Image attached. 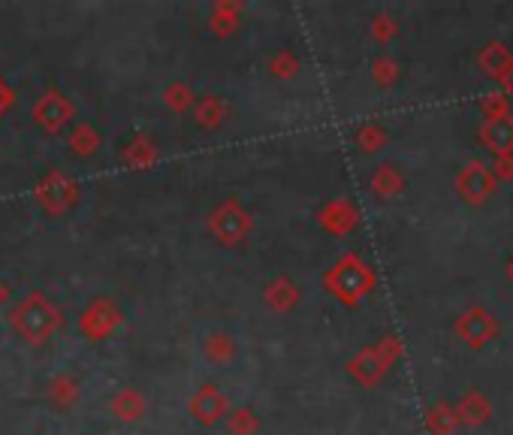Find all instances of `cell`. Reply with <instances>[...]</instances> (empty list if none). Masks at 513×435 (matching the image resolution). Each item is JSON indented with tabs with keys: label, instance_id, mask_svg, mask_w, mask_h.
Instances as JSON below:
<instances>
[{
	"label": "cell",
	"instance_id": "cell-1",
	"mask_svg": "<svg viewBox=\"0 0 513 435\" xmlns=\"http://www.w3.org/2000/svg\"><path fill=\"white\" fill-rule=\"evenodd\" d=\"M10 321H13V327H16V333H19L22 339H28V342H43V339H49V336L55 333V327H58V309H55L43 294H31V297H25V300L13 309Z\"/></svg>",
	"mask_w": 513,
	"mask_h": 435
},
{
	"label": "cell",
	"instance_id": "cell-2",
	"mask_svg": "<svg viewBox=\"0 0 513 435\" xmlns=\"http://www.w3.org/2000/svg\"><path fill=\"white\" fill-rule=\"evenodd\" d=\"M200 354L209 366L215 369H230L236 360H239V342L230 330H206L203 339H200Z\"/></svg>",
	"mask_w": 513,
	"mask_h": 435
},
{
	"label": "cell",
	"instance_id": "cell-3",
	"mask_svg": "<svg viewBox=\"0 0 513 435\" xmlns=\"http://www.w3.org/2000/svg\"><path fill=\"white\" fill-rule=\"evenodd\" d=\"M248 227H251V218H248V212L239 209L236 203H224V206L215 209L212 218H209V230H212L224 245L242 242V236L248 233Z\"/></svg>",
	"mask_w": 513,
	"mask_h": 435
},
{
	"label": "cell",
	"instance_id": "cell-4",
	"mask_svg": "<svg viewBox=\"0 0 513 435\" xmlns=\"http://www.w3.org/2000/svg\"><path fill=\"white\" fill-rule=\"evenodd\" d=\"M191 417L212 426V423H221L230 411V402L224 396V390L218 384H203L194 396H191Z\"/></svg>",
	"mask_w": 513,
	"mask_h": 435
},
{
	"label": "cell",
	"instance_id": "cell-5",
	"mask_svg": "<svg viewBox=\"0 0 513 435\" xmlns=\"http://www.w3.org/2000/svg\"><path fill=\"white\" fill-rule=\"evenodd\" d=\"M76 185L70 182V179H64L61 173H52V176H46L40 185H37V200L43 203V209L49 212V215H61V212H67L73 203H76Z\"/></svg>",
	"mask_w": 513,
	"mask_h": 435
},
{
	"label": "cell",
	"instance_id": "cell-6",
	"mask_svg": "<svg viewBox=\"0 0 513 435\" xmlns=\"http://www.w3.org/2000/svg\"><path fill=\"white\" fill-rule=\"evenodd\" d=\"M109 414L118 420V423H139L145 414H148V399L142 390L136 387H118L112 396H109Z\"/></svg>",
	"mask_w": 513,
	"mask_h": 435
},
{
	"label": "cell",
	"instance_id": "cell-7",
	"mask_svg": "<svg viewBox=\"0 0 513 435\" xmlns=\"http://www.w3.org/2000/svg\"><path fill=\"white\" fill-rule=\"evenodd\" d=\"M82 396V381L73 375V372H55L49 381H46V399L52 408H58L61 414H67Z\"/></svg>",
	"mask_w": 513,
	"mask_h": 435
},
{
	"label": "cell",
	"instance_id": "cell-8",
	"mask_svg": "<svg viewBox=\"0 0 513 435\" xmlns=\"http://www.w3.org/2000/svg\"><path fill=\"white\" fill-rule=\"evenodd\" d=\"M82 333L88 339H103L106 333H112L118 327V309L109 303V300H97L79 321Z\"/></svg>",
	"mask_w": 513,
	"mask_h": 435
},
{
	"label": "cell",
	"instance_id": "cell-9",
	"mask_svg": "<svg viewBox=\"0 0 513 435\" xmlns=\"http://www.w3.org/2000/svg\"><path fill=\"white\" fill-rule=\"evenodd\" d=\"M70 112H73V106H70L61 94H46V97L37 103L34 118L40 121V127H46V130H58L61 124H67Z\"/></svg>",
	"mask_w": 513,
	"mask_h": 435
},
{
	"label": "cell",
	"instance_id": "cell-10",
	"mask_svg": "<svg viewBox=\"0 0 513 435\" xmlns=\"http://www.w3.org/2000/svg\"><path fill=\"white\" fill-rule=\"evenodd\" d=\"M263 300L272 312H287L296 303V284H290L287 278H275L266 284L263 290Z\"/></svg>",
	"mask_w": 513,
	"mask_h": 435
},
{
	"label": "cell",
	"instance_id": "cell-11",
	"mask_svg": "<svg viewBox=\"0 0 513 435\" xmlns=\"http://www.w3.org/2000/svg\"><path fill=\"white\" fill-rule=\"evenodd\" d=\"M100 149V133L91 124H76V130L70 133V152L79 158H88Z\"/></svg>",
	"mask_w": 513,
	"mask_h": 435
},
{
	"label": "cell",
	"instance_id": "cell-12",
	"mask_svg": "<svg viewBox=\"0 0 513 435\" xmlns=\"http://www.w3.org/2000/svg\"><path fill=\"white\" fill-rule=\"evenodd\" d=\"M260 429V417L254 414V408H230L227 411V432L230 435H257Z\"/></svg>",
	"mask_w": 513,
	"mask_h": 435
},
{
	"label": "cell",
	"instance_id": "cell-13",
	"mask_svg": "<svg viewBox=\"0 0 513 435\" xmlns=\"http://www.w3.org/2000/svg\"><path fill=\"white\" fill-rule=\"evenodd\" d=\"M194 115H197V121L203 124V127H218L221 121H224V103L218 100V97H203L200 103H197V109H194Z\"/></svg>",
	"mask_w": 513,
	"mask_h": 435
},
{
	"label": "cell",
	"instance_id": "cell-14",
	"mask_svg": "<svg viewBox=\"0 0 513 435\" xmlns=\"http://www.w3.org/2000/svg\"><path fill=\"white\" fill-rule=\"evenodd\" d=\"M154 158L151 142H133L127 152H121V161H127L130 167H145Z\"/></svg>",
	"mask_w": 513,
	"mask_h": 435
},
{
	"label": "cell",
	"instance_id": "cell-15",
	"mask_svg": "<svg viewBox=\"0 0 513 435\" xmlns=\"http://www.w3.org/2000/svg\"><path fill=\"white\" fill-rule=\"evenodd\" d=\"M194 103V94L185 88V85H173L166 91V106H173L176 112H182V109H188Z\"/></svg>",
	"mask_w": 513,
	"mask_h": 435
},
{
	"label": "cell",
	"instance_id": "cell-16",
	"mask_svg": "<svg viewBox=\"0 0 513 435\" xmlns=\"http://www.w3.org/2000/svg\"><path fill=\"white\" fill-rule=\"evenodd\" d=\"M4 294H7V287H4V284H0V300H4Z\"/></svg>",
	"mask_w": 513,
	"mask_h": 435
}]
</instances>
